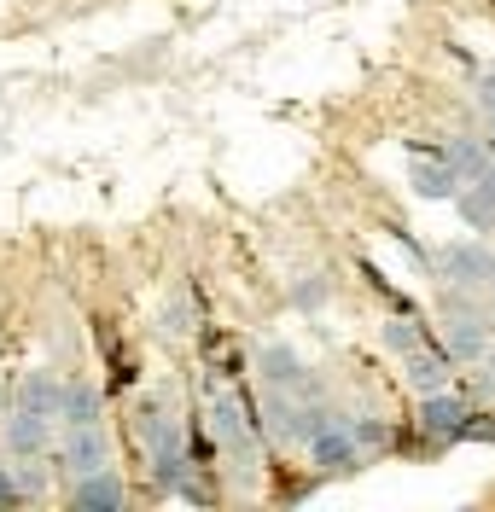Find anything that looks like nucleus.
I'll return each mask as SVG.
<instances>
[{"label": "nucleus", "mask_w": 495, "mask_h": 512, "mask_svg": "<svg viewBox=\"0 0 495 512\" xmlns=\"http://www.w3.org/2000/svg\"><path fill=\"white\" fill-rule=\"evenodd\" d=\"M466 419H472V408H466V396H455V390H431L426 402H420V431L443 448L466 443Z\"/></svg>", "instance_id": "423d86ee"}, {"label": "nucleus", "mask_w": 495, "mask_h": 512, "mask_svg": "<svg viewBox=\"0 0 495 512\" xmlns=\"http://www.w3.org/2000/svg\"><path fill=\"white\" fill-rule=\"evenodd\" d=\"M198 390H204V425H210L216 448L251 478V472H257V437H263L257 408L245 402V390L233 384V373H216V367L198 373Z\"/></svg>", "instance_id": "f257e3e1"}, {"label": "nucleus", "mask_w": 495, "mask_h": 512, "mask_svg": "<svg viewBox=\"0 0 495 512\" xmlns=\"http://www.w3.org/2000/svg\"><path fill=\"white\" fill-rule=\"evenodd\" d=\"M478 105H484V117H495V70L478 76Z\"/></svg>", "instance_id": "412c9836"}, {"label": "nucleus", "mask_w": 495, "mask_h": 512, "mask_svg": "<svg viewBox=\"0 0 495 512\" xmlns=\"http://www.w3.org/2000/svg\"><path fill=\"white\" fill-rule=\"evenodd\" d=\"M327 297H332L327 274H303V280L292 286V309H303V315H315V309H327Z\"/></svg>", "instance_id": "f3484780"}, {"label": "nucleus", "mask_w": 495, "mask_h": 512, "mask_svg": "<svg viewBox=\"0 0 495 512\" xmlns=\"http://www.w3.org/2000/svg\"><path fill=\"white\" fill-rule=\"evenodd\" d=\"M47 443H53V419L24 414V408L6 419V448H12L18 460H35V454H47Z\"/></svg>", "instance_id": "9d476101"}, {"label": "nucleus", "mask_w": 495, "mask_h": 512, "mask_svg": "<svg viewBox=\"0 0 495 512\" xmlns=\"http://www.w3.org/2000/svg\"><path fill=\"white\" fill-rule=\"evenodd\" d=\"M443 152H449V163L461 169V181H478V175L490 169V140H466L461 134V140H449Z\"/></svg>", "instance_id": "dca6fc26"}, {"label": "nucleus", "mask_w": 495, "mask_h": 512, "mask_svg": "<svg viewBox=\"0 0 495 512\" xmlns=\"http://www.w3.org/2000/svg\"><path fill=\"white\" fill-rule=\"evenodd\" d=\"M59 419H65V425H99V419H105V396H99L88 379H65Z\"/></svg>", "instance_id": "ddd939ff"}, {"label": "nucleus", "mask_w": 495, "mask_h": 512, "mask_svg": "<svg viewBox=\"0 0 495 512\" xmlns=\"http://www.w3.org/2000/svg\"><path fill=\"white\" fill-rule=\"evenodd\" d=\"M455 210H461V222L472 227V233H495V187L466 181V187L455 192Z\"/></svg>", "instance_id": "4468645a"}, {"label": "nucleus", "mask_w": 495, "mask_h": 512, "mask_svg": "<svg viewBox=\"0 0 495 512\" xmlns=\"http://www.w3.org/2000/svg\"><path fill=\"white\" fill-rule=\"evenodd\" d=\"M111 466V437L99 425H65V448H59V472L65 478H88Z\"/></svg>", "instance_id": "39448f33"}, {"label": "nucleus", "mask_w": 495, "mask_h": 512, "mask_svg": "<svg viewBox=\"0 0 495 512\" xmlns=\"http://www.w3.org/2000/svg\"><path fill=\"white\" fill-rule=\"evenodd\" d=\"M70 507L76 512H123L129 507V483L117 478L111 466L88 472V478H70Z\"/></svg>", "instance_id": "6e6552de"}, {"label": "nucleus", "mask_w": 495, "mask_h": 512, "mask_svg": "<svg viewBox=\"0 0 495 512\" xmlns=\"http://www.w3.org/2000/svg\"><path fill=\"white\" fill-rule=\"evenodd\" d=\"M350 431H356V443H362V448H385V443H391V431H385L379 419H356Z\"/></svg>", "instance_id": "a211bd4d"}, {"label": "nucleus", "mask_w": 495, "mask_h": 512, "mask_svg": "<svg viewBox=\"0 0 495 512\" xmlns=\"http://www.w3.org/2000/svg\"><path fill=\"white\" fill-rule=\"evenodd\" d=\"M379 344L391 355H402V350H414V344H426V320L420 315H408V309H396L385 326H379Z\"/></svg>", "instance_id": "2eb2a0df"}, {"label": "nucleus", "mask_w": 495, "mask_h": 512, "mask_svg": "<svg viewBox=\"0 0 495 512\" xmlns=\"http://www.w3.org/2000/svg\"><path fill=\"white\" fill-rule=\"evenodd\" d=\"M59 402H65V379H53V373H24V384H18V408H24V414L59 419Z\"/></svg>", "instance_id": "f8f14e48"}, {"label": "nucleus", "mask_w": 495, "mask_h": 512, "mask_svg": "<svg viewBox=\"0 0 495 512\" xmlns=\"http://www.w3.org/2000/svg\"><path fill=\"white\" fill-rule=\"evenodd\" d=\"M466 443H495V414H472L466 419Z\"/></svg>", "instance_id": "6ab92c4d"}, {"label": "nucleus", "mask_w": 495, "mask_h": 512, "mask_svg": "<svg viewBox=\"0 0 495 512\" xmlns=\"http://www.w3.org/2000/svg\"><path fill=\"white\" fill-rule=\"evenodd\" d=\"M449 373H455V355L443 350V344H414V350H402V384H414L420 396L449 390Z\"/></svg>", "instance_id": "0eeeda50"}, {"label": "nucleus", "mask_w": 495, "mask_h": 512, "mask_svg": "<svg viewBox=\"0 0 495 512\" xmlns=\"http://www.w3.org/2000/svg\"><path fill=\"white\" fill-rule=\"evenodd\" d=\"M431 274H437L443 286L490 291V280H495V251L484 245V239H455V245H443V251L431 256Z\"/></svg>", "instance_id": "f03ea898"}, {"label": "nucleus", "mask_w": 495, "mask_h": 512, "mask_svg": "<svg viewBox=\"0 0 495 512\" xmlns=\"http://www.w3.org/2000/svg\"><path fill=\"white\" fill-rule=\"evenodd\" d=\"M18 501V478H12V466H0V507H12Z\"/></svg>", "instance_id": "4be33fe9"}, {"label": "nucleus", "mask_w": 495, "mask_h": 512, "mask_svg": "<svg viewBox=\"0 0 495 512\" xmlns=\"http://www.w3.org/2000/svg\"><path fill=\"white\" fill-rule=\"evenodd\" d=\"M303 448H309V466H315L321 478H344V472H356V466L367 460V448L356 443L350 419H338V414H332L327 425H321V431H315V437H309Z\"/></svg>", "instance_id": "7ed1b4c3"}, {"label": "nucleus", "mask_w": 495, "mask_h": 512, "mask_svg": "<svg viewBox=\"0 0 495 512\" xmlns=\"http://www.w3.org/2000/svg\"><path fill=\"white\" fill-rule=\"evenodd\" d=\"M257 373H263V384H274V390H321V384L309 379V367H303V355H297L292 344H263Z\"/></svg>", "instance_id": "1a4fd4ad"}, {"label": "nucleus", "mask_w": 495, "mask_h": 512, "mask_svg": "<svg viewBox=\"0 0 495 512\" xmlns=\"http://www.w3.org/2000/svg\"><path fill=\"white\" fill-rule=\"evenodd\" d=\"M111 367H117V373H111V379L123 384V390H129L134 379H140V373H134V355H129V350H117V355H111Z\"/></svg>", "instance_id": "aec40b11"}, {"label": "nucleus", "mask_w": 495, "mask_h": 512, "mask_svg": "<svg viewBox=\"0 0 495 512\" xmlns=\"http://www.w3.org/2000/svg\"><path fill=\"white\" fill-rule=\"evenodd\" d=\"M198 332V303H193V286H175L164 303V315H158V338H169V344H187Z\"/></svg>", "instance_id": "9b49d317"}, {"label": "nucleus", "mask_w": 495, "mask_h": 512, "mask_svg": "<svg viewBox=\"0 0 495 512\" xmlns=\"http://www.w3.org/2000/svg\"><path fill=\"white\" fill-rule=\"evenodd\" d=\"M408 158H414V169H408V187H414V198L443 204V198H455V192L466 187L461 169L449 163V152H443V146H431V140H408Z\"/></svg>", "instance_id": "20e7f679"}]
</instances>
